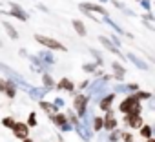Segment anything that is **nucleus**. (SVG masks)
Returning <instances> with one entry per match:
<instances>
[{"label": "nucleus", "mask_w": 155, "mask_h": 142, "mask_svg": "<svg viewBox=\"0 0 155 142\" xmlns=\"http://www.w3.org/2000/svg\"><path fill=\"white\" fill-rule=\"evenodd\" d=\"M139 131H140V137L146 140V138H150V137H153V129H151V126H146V124H142L140 127H139Z\"/></svg>", "instance_id": "nucleus-27"}, {"label": "nucleus", "mask_w": 155, "mask_h": 142, "mask_svg": "<svg viewBox=\"0 0 155 142\" xmlns=\"http://www.w3.org/2000/svg\"><path fill=\"white\" fill-rule=\"evenodd\" d=\"M81 9H84V11H90V13H101V15H108V11L101 6V4H91V2H82L81 6H79Z\"/></svg>", "instance_id": "nucleus-13"}, {"label": "nucleus", "mask_w": 155, "mask_h": 142, "mask_svg": "<svg viewBox=\"0 0 155 142\" xmlns=\"http://www.w3.org/2000/svg\"><path fill=\"white\" fill-rule=\"evenodd\" d=\"M28 93H29V97H31V98L40 100L46 93H49V89H46V88H33V86H31V89H29Z\"/></svg>", "instance_id": "nucleus-21"}, {"label": "nucleus", "mask_w": 155, "mask_h": 142, "mask_svg": "<svg viewBox=\"0 0 155 142\" xmlns=\"http://www.w3.org/2000/svg\"><path fill=\"white\" fill-rule=\"evenodd\" d=\"M126 58H128L130 62H133V64H135L139 69H144V71H148V69H150V66H148L144 60H140V58H139L135 53H126Z\"/></svg>", "instance_id": "nucleus-15"}, {"label": "nucleus", "mask_w": 155, "mask_h": 142, "mask_svg": "<svg viewBox=\"0 0 155 142\" xmlns=\"http://www.w3.org/2000/svg\"><path fill=\"white\" fill-rule=\"evenodd\" d=\"M4 95H6L8 98H15V97H17V84H15L13 80H9V79H8V82H6Z\"/></svg>", "instance_id": "nucleus-20"}, {"label": "nucleus", "mask_w": 155, "mask_h": 142, "mask_svg": "<svg viewBox=\"0 0 155 142\" xmlns=\"http://www.w3.org/2000/svg\"><path fill=\"white\" fill-rule=\"evenodd\" d=\"M102 18H104V22H106V24H108L110 27H113V29H115V31H117L119 35H124V33H126V31H124L122 27H119V24H115V22H113V20L110 18V15H102Z\"/></svg>", "instance_id": "nucleus-26"}, {"label": "nucleus", "mask_w": 155, "mask_h": 142, "mask_svg": "<svg viewBox=\"0 0 155 142\" xmlns=\"http://www.w3.org/2000/svg\"><path fill=\"white\" fill-rule=\"evenodd\" d=\"M15 122H17V120H15L13 117H4V118H2V126L8 127V129H11V127L15 126Z\"/></svg>", "instance_id": "nucleus-29"}, {"label": "nucleus", "mask_w": 155, "mask_h": 142, "mask_svg": "<svg viewBox=\"0 0 155 142\" xmlns=\"http://www.w3.org/2000/svg\"><path fill=\"white\" fill-rule=\"evenodd\" d=\"M120 140L122 142H133V135L130 131H120Z\"/></svg>", "instance_id": "nucleus-32"}, {"label": "nucleus", "mask_w": 155, "mask_h": 142, "mask_svg": "<svg viewBox=\"0 0 155 142\" xmlns=\"http://www.w3.org/2000/svg\"><path fill=\"white\" fill-rule=\"evenodd\" d=\"M22 142H35L33 138H29V137H26V138H22Z\"/></svg>", "instance_id": "nucleus-39"}, {"label": "nucleus", "mask_w": 155, "mask_h": 142, "mask_svg": "<svg viewBox=\"0 0 155 142\" xmlns=\"http://www.w3.org/2000/svg\"><path fill=\"white\" fill-rule=\"evenodd\" d=\"M104 118V124H102V129L108 133V131H111V129H115L117 126H119V122H117V118H115V111L113 109H108L106 111V115L102 117Z\"/></svg>", "instance_id": "nucleus-6"}, {"label": "nucleus", "mask_w": 155, "mask_h": 142, "mask_svg": "<svg viewBox=\"0 0 155 142\" xmlns=\"http://www.w3.org/2000/svg\"><path fill=\"white\" fill-rule=\"evenodd\" d=\"M2 46H4V44H2V42H0V47H2Z\"/></svg>", "instance_id": "nucleus-42"}, {"label": "nucleus", "mask_w": 155, "mask_h": 142, "mask_svg": "<svg viewBox=\"0 0 155 142\" xmlns=\"http://www.w3.org/2000/svg\"><path fill=\"white\" fill-rule=\"evenodd\" d=\"M124 77H126V67L120 62H111V79L122 82Z\"/></svg>", "instance_id": "nucleus-9"}, {"label": "nucleus", "mask_w": 155, "mask_h": 142, "mask_svg": "<svg viewBox=\"0 0 155 142\" xmlns=\"http://www.w3.org/2000/svg\"><path fill=\"white\" fill-rule=\"evenodd\" d=\"M26 124H28L29 127H35V126H37V113H35V111H31V113H29V117H28Z\"/></svg>", "instance_id": "nucleus-31"}, {"label": "nucleus", "mask_w": 155, "mask_h": 142, "mask_svg": "<svg viewBox=\"0 0 155 142\" xmlns=\"http://www.w3.org/2000/svg\"><path fill=\"white\" fill-rule=\"evenodd\" d=\"M88 104H90V97L86 93H79V95H75L73 97V109L77 111V117L82 118L86 109H88Z\"/></svg>", "instance_id": "nucleus-3"}, {"label": "nucleus", "mask_w": 155, "mask_h": 142, "mask_svg": "<svg viewBox=\"0 0 155 142\" xmlns=\"http://www.w3.org/2000/svg\"><path fill=\"white\" fill-rule=\"evenodd\" d=\"M119 111L122 115H140L142 111V104L140 100H137L133 95H128L122 98V102L119 104Z\"/></svg>", "instance_id": "nucleus-1"}, {"label": "nucleus", "mask_w": 155, "mask_h": 142, "mask_svg": "<svg viewBox=\"0 0 155 142\" xmlns=\"http://www.w3.org/2000/svg\"><path fill=\"white\" fill-rule=\"evenodd\" d=\"M6 82H8V79H0V91H2V93L6 89Z\"/></svg>", "instance_id": "nucleus-36"}, {"label": "nucleus", "mask_w": 155, "mask_h": 142, "mask_svg": "<svg viewBox=\"0 0 155 142\" xmlns=\"http://www.w3.org/2000/svg\"><path fill=\"white\" fill-rule=\"evenodd\" d=\"M55 80H53V77L49 75V71H44V73H42V88H46V89H55Z\"/></svg>", "instance_id": "nucleus-17"}, {"label": "nucleus", "mask_w": 155, "mask_h": 142, "mask_svg": "<svg viewBox=\"0 0 155 142\" xmlns=\"http://www.w3.org/2000/svg\"><path fill=\"white\" fill-rule=\"evenodd\" d=\"M97 62H90V64H84L82 66V69L86 71V73H95V71H97Z\"/></svg>", "instance_id": "nucleus-30"}, {"label": "nucleus", "mask_w": 155, "mask_h": 142, "mask_svg": "<svg viewBox=\"0 0 155 142\" xmlns=\"http://www.w3.org/2000/svg\"><path fill=\"white\" fill-rule=\"evenodd\" d=\"M115 95L117 93H106V95H102L101 98H99V108L102 109V111H108V109H111V106H113V102H115Z\"/></svg>", "instance_id": "nucleus-10"}, {"label": "nucleus", "mask_w": 155, "mask_h": 142, "mask_svg": "<svg viewBox=\"0 0 155 142\" xmlns=\"http://www.w3.org/2000/svg\"><path fill=\"white\" fill-rule=\"evenodd\" d=\"M0 71H2V73H4L9 80H13V82L17 84V88H22V89H26V91H29V89H31V84H29L22 75H18L17 71H13L9 66H6V64L0 62Z\"/></svg>", "instance_id": "nucleus-2"}, {"label": "nucleus", "mask_w": 155, "mask_h": 142, "mask_svg": "<svg viewBox=\"0 0 155 142\" xmlns=\"http://www.w3.org/2000/svg\"><path fill=\"white\" fill-rule=\"evenodd\" d=\"M11 129H13V135L17 138H20V140L26 138V137H29V126L26 122H15V126Z\"/></svg>", "instance_id": "nucleus-11"}, {"label": "nucleus", "mask_w": 155, "mask_h": 142, "mask_svg": "<svg viewBox=\"0 0 155 142\" xmlns=\"http://www.w3.org/2000/svg\"><path fill=\"white\" fill-rule=\"evenodd\" d=\"M2 26H4V29H6V33L9 35L11 40H18V31L13 27V24H9V22H2Z\"/></svg>", "instance_id": "nucleus-23"}, {"label": "nucleus", "mask_w": 155, "mask_h": 142, "mask_svg": "<svg viewBox=\"0 0 155 142\" xmlns=\"http://www.w3.org/2000/svg\"><path fill=\"white\" fill-rule=\"evenodd\" d=\"M142 117L140 115H124V126L131 127V129H139L142 126Z\"/></svg>", "instance_id": "nucleus-12"}, {"label": "nucleus", "mask_w": 155, "mask_h": 142, "mask_svg": "<svg viewBox=\"0 0 155 142\" xmlns=\"http://www.w3.org/2000/svg\"><path fill=\"white\" fill-rule=\"evenodd\" d=\"M146 142H155V138H153V137H150V138H146Z\"/></svg>", "instance_id": "nucleus-40"}, {"label": "nucleus", "mask_w": 155, "mask_h": 142, "mask_svg": "<svg viewBox=\"0 0 155 142\" xmlns=\"http://www.w3.org/2000/svg\"><path fill=\"white\" fill-rule=\"evenodd\" d=\"M102 124H104V118H102V117L93 115V118H91V129L99 133V131H102Z\"/></svg>", "instance_id": "nucleus-25"}, {"label": "nucleus", "mask_w": 155, "mask_h": 142, "mask_svg": "<svg viewBox=\"0 0 155 142\" xmlns=\"http://www.w3.org/2000/svg\"><path fill=\"white\" fill-rule=\"evenodd\" d=\"M90 53L93 55V58H95V62H97V66H102V56L99 55V51H95V49H90Z\"/></svg>", "instance_id": "nucleus-34"}, {"label": "nucleus", "mask_w": 155, "mask_h": 142, "mask_svg": "<svg viewBox=\"0 0 155 142\" xmlns=\"http://www.w3.org/2000/svg\"><path fill=\"white\" fill-rule=\"evenodd\" d=\"M137 2H139V0H137Z\"/></svg>", "instance_id": "nucleus-43"}, {"label": "nucleus", "mask_w": 155, "mask_h": 142, "mask_svg": "<svg viewBox=\"0 0 155 142\" xmlns=\"http://www.w3.org/2000/svg\"><path fill=\"white\" fill-rule=\"evenodd\" d=\"M119 138H120V129H111V131H108V140L110 142H119Z\"/></svg>", "instance_id": "nucleus-28"}, {"label": "nucleus", "mask_w": 155, "mask_h": 142, "mask_svg": "<svg viewBox=\"0 0 155 142\" xmlns=\"http://www.w3.org/2000/svg\"><path fill=\"white\" fill-rule=\"evenodd\" d=\"M99 42H101V44H102V46H104L110 53H113V55H115V56H119L120 60H126V55H124V53H120V49H119L113 42H110L106 37H99Z\"/></svg>", "instance_id": "nucleus-7"}, {"label": "nucleus", "mask_w": 155, "mask_h": 142, "mask_svg": "<svg viewBox=\"0 0 155 142\" xmlns=\"http://www.w3.org/2000/svg\"><path fill=\"white\" fill-rule=\"evenodd\" d=\"M35 40H37L38 44L46 46V47L51 49V51H66V46L60 44V42L55 40V38H49V37H44V35H35Z\"/></svg>", "instance_id": "nucleus-5"}, {"label": "nucleus", "mask_w": 155, "mask_h": 142, "mask_svg": "<svg viewBox=\"0 0 155 142\" xmlns=\"http://www.w3.org/2000/svg\"><path fill=\"white\" fill-rule=\"evenodd\" d=\"M86 88H88V80H84L82 84H79V89H81V91H82V89H86Z\"/></svg>", "instance_id": "nucleus-38"}, {"label": "nucleus", "mask_w": 155, "mask_h": 142, "mask_svg": "<svg viewBox=\"0 0 155 142\" xmlns=\"http://www.w3.org/2000/svg\"><path fill=\"white\" fill-rule=\"evenodd\" d=\"M139 2H140V8L144 9V11H151V0H139Z\"/></svg>", "instance_id": "nucleus-33"}, {"label": "nucleus", "mask_w": 155, "mask_h": 142, "mask_svg": "<svg viewBox=\"0 0 155 142\" xmlns=\"http://www.w3.org/2000/svg\"><path fill=\"white\" fill-rule=\"evenodd\" d=\"M71 24H73V27H75L77 35H79V37H82V38L86 37V33H88V31H86V26H84V22H82V20H77V18H75Z\"/></svg>", "instance_id": "nucleus-22"}, {"label": "nucleus", "mask_w": 155, "mask_h": 142, "mask_svg": "<svg viewBox=\"0 0 155 142\" xmlns=\"http://www.w3.org/2000/svg\"><path fill=\"white\" fill-rule=\"evenodd\" d=\"M9 8H13V9H9L6 15H9V17H15V18H18V20H22V22H26L29 17H28V13L18 6V4H15V2H9Z\"/></svg>", "instance_id": "nucleus-8"}, {"label": "nucleus", "mask_w": 155, "mask_h": 142, "mask_svg": "<svg viewBox=\"0 0 155 142\" xmlns=\"http://www.w3.org/2000/svg\"><path fill=\"white\" fill-rule=\"evenodd\" d=\"M38 106H40V109H42V111H46L48 115H55V113L58 111V108H57L53 102H48V100H42V98H40Z\"/></svg>", "instance_id": "nucleus-16"}, {"label": "nucleus", "mask_w": 155, "mask_h": 142, "mask_svg": "<svg viewBox=\"0 0 155 142\" xmlns=\"http://www.w3.org/2000/svg\"><path fill=\"white\" fill-rule=\"evenodd\" d=\"M135 89H139L137 84H122V82H119L117 86H113V93H133Z\"/></svg>", "instance_id": "nucleus-14"}, {"label": "nucleus", "mask_w": 155, "mask_h": 142, "mask_svg": "<svg viewBox=\"0 0 155 142\" xmlns=\"http://www.w3.org/2000/svg\"><path fill=\"white\" fill-rule=\"evenodd\" d=\"M137 100H151V91H142V89H135L133 93H131Z\"/></svg>", "instance_id": "nucleus-24"}, {"label": "nucleus", "mask_w": 155, "mask_h": 142, "mask_svg": "<svg viewBox=\"0 0 155 142\" xmlns=\"http://www.w3.org/2000/svg\"><path fill=\"white\" fill-rule=\"evenodd\" d=\"M111 42H113V44H115L117 47L120 46V40H119V37H117V35H111Z\"/></svg>", "instance_id": "nucleus-37"}, {"label": "nucleus", "mask_w": 155, "mask_h": 142, "mask_svg": "<svg viewBox=\"0 0 155 142\" xmlns=\"http://www.w3.org/2000/svg\"><path fill=\"white\" fill-rule=\"evenodd\" d=\"M53 104H55V106H57V108L60 109V108H64V98H60V97H57V98L53 100Z\"/></svg>", "instance_id": "nucleus-35"}, {"label": "nucleus", "mask_w": 155, "mask_h": 142, "mask_svg": "<svg viewBox=\"0 0 155 142\" xmlns=\"http://www.w3.org/2000/svg\"><path fill=\"white\" fill-rule=\"evenodd\" d=\"M55 88H57V89H64V91H69V93H73V91H75V84H73L69 79H66V77H64V79H62L58 84H55Z\"/></svg>", "instance_id": "nucleus-18"}, {"label": "nucleus", "mask_w": 155, "mask_h": 142, "mask_svg": "<svg viewBox=\"0 0 155 142\" xmlns=\"http://www.w3.org/2000/svg\"><path fill=\"white\" fill-rule=\"evenodd\" d=\"M49 118L53 120V124L60 129V131H73V126H71V122L68 120V117H66V113H62L60 109L55 113V115H49Z\"/></svg>", "instance_id": "nucleus-4"}, {"label": "nucleus", "mask_w": 155, "mask_h": 142, "mask_svg": "<svg viewBox=\"0 0 155 142\" xmlns=\"http://www.w3.org/2000/svg\"><path fill=\"white\" fill-rule=\"evenodd\" d=\"M101 2H108V0H101Z\"/></svg>", "instance_id": "nucleus-41"}, {"label": "nucleus", "mask_w": 155, "mask_h": 142, "mask_svg": "<svg viewBox=\"0 0 155 142\" xmlns=\"http://www.w3.org/2000/svg\"><path fill=\"white\" fill-rule=\"evenodd\" d=\"M37 56H38V60H40L42 64H46V66L55 64V56H53V53H49V51H40Z\"/></svg>", "instance_id": "nucleus-19"}]
</instances>
